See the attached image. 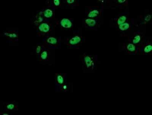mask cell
<instances>
[{
	"label": "cell",
	"mask_w": 152,
	"mask_h": 115,
	"mask_svg": "<svg viewBox=\"0 0 152 115\" xmlns=\"http://www.w3.org/2000/svg\"><path fill=\"white\" fill-rule=\"evenodd\" d=\"M133 24L132 18H129L127 22L116 27V28L122 33H126L131 31Z\"/></svg>",
	"instance_id": "obj_17"
},
{
	"label": "cell",
	"mask_w": 152,
	"mask_h": 115,
	"mask_svg": "<svg viewBox=\"0 0 152 115\" xmlns=\"http://www.w3.org/2000/svg\"><path fill=\"white\" fill-rule=\"evenodd\" d=\"M56 26L63 30H71L74 28V20L72 18H64L59 19H55Z\"/></svg>",
	"instance_id": "obj_8"
},
{
	"label": "cell",
	"mask_w": 152,
	"mask_h": 115,
	"mask_svg": "<svg viewBox=\"0 0 152 115\" xmlns=\"http://www.w3.org/2000/svg\"><path fill=\"white\" fill-rule=\"evenodd\" d=\"M151 14L147 13L143 15L140 16L138 19V21L140 24L138 26H143L146 25L149 23L151 20Z\"/></svg>",
	"instance_id": "obj_19"
},
{
	"label": "cell",
	"mask_w": 152,
	"mask_h": 115,
	"mask_svg": "<svg viewBox=\"0 0 152 115\" xmlns=\"http://www.w3.org/2000/svg\"><path fill=\"white\" fill-rule=\"evenodd\" d=\"M85 41V37L78 33H74L72 36L65 37L63 40H62V42L70 49L78 48Z\"/></svg>",
	"instance_id": "obj_3"
},
{
	"label": "cell",
	"mask_w": 152,
	"mask_h": 115,
	"mask_svg": "<svg viewBox=\"0 0 152 115\" xmlns=\"http://www.w3.org/2000/svg\"><path fill=\"white\" fill-rule=\"evenodd\" d=\"M104 8L102 4L101 6L85 7V17L92 19L102 18Z\"/></svg>",
	"instance_id": "obj_5"
},
{
	"label": "cell",
	"mask_w": 152,
	"mask_h": 115,
	"mask_svg": "<svg viewBox=\"0 0 152 115\" xmlns=\"http://www.w3.org/2000/svg\"><path fill=\"white\" fill-rule=\"evenodd\" d=\"M1 106L2 108V111L12 113L18 111V103L15 101L3 102Z\"/></svg>",
	"instance_id": "obj_15"
},
{
	"label": "cell",
	"mask_w": 152,
	"mask_h": 115,
	"mask_svg": "<svg viewBox=\"0 0 152 115\" xmlns=\"http://www.w3.org/2000/svg\"><path fill=\"white\" fill-rule=\"evenodd\" d=\"M2 36L10 43L14 44L18 42V31L15 30L5 31L2 33Z\"/></svg>",
	"instance_id": "obj_13"
},
{
	"label": "cell",
	"mask_w": 152,
	"mask_h": 115,
	"mask_svg": "<svg viewBox=\"0 0 152 115\" xmlns=\"http://www.w3.org/2000/svg\"><path fill=\"white\" fill-rule=\"evenodd\" d=\"M152 45L151 42L145 41L139 48L140 54L143 55H150L152 53Z\"/></svg>",
	"instance_id": "obj_18"
},
{
	"label": "cell",
	"mask_w": 152,
	"mask_h": 115,
	"mask_svg": "<svg viewBox=\"0 0 152 115\" xmlns=\"http://www.w3.org/2000/svg\"><path fill=\"white\" fill-rule=\"evenodd\" d=\"M107 3V5L110 7H117L120 9H124L127 7L129 5V1L127 0H114L108 1Z\"/></svg>",
	"instance_id": "obj_16"
},
{
	"label": "cell",
	"mask_w": 152,
	"mask_h": 115,
	"mask_svg": "<svg viewBox=\"0 0 152 115\" xmlns=\"http://www.w3.org/2000/svg\"><path fill=\"white\" fill-rule=\"evenodd\" d=\"M83 70L86 73L92 72L97 66V55L84 53L81 57Z\"/></svg>",
	"instance_id": "obj_2"
},
{
	"label": "cell",
	"mask_w": 152,
	"mask_h": 115,
	"mask_svg": "<svg viewBox=\"0 0 152 115\" xmlns=\"http://www.w3.org/2000/svg\"><path fill=\"white\" fill-rule=\"evenodd\" d=\"M128 40L139 48L145 41L143 34L138 31L129 34Z\"/></svg>",
	"instance_id": "obj_10"
},
{
	"label": "cell",
	"mask_w": 152,
	"mask_h": 115,
	"mask_svg": "<svg viewBox=\"0 0 152 115\" xmlns=\"http://www.w3.org/2000/svg\"><path fill=\"white\" fill-rule=\"evenodd\" d=\"M45 20L40 15L39 13L37 12V14L35 15L34 17L32 18V24H33L35 27H37L41 23L43 22V21H45Z\"/></svg>",
	"instance_id": "obj_21"
},
{
	"label": "cell",
	"mask_w": 152,
	"mask_h": 115,
	"mask_svg": "<svg viewBox=\"0 0 152 115\" xmlns=\"http://www.w3.org/2000/svg\"><path fill=\"white\" fill-rule=\"evenodd\" d=\"M54 50L44 48L37 57L42 64H52L54 61Z\"/></svg>",
	"instance_id": "obj_7"
},
{
	"label": "cell",
	"mask_w": 152,
	"mask_h": 115,
	"mask_svg": "<svg viewBox=\"0 0 152 115\" xmlns=\"http://www.w3.org/2000/svg\"><path fill=\"white\" fill-rule=\"evenodd\" d=\"M42 43L37 44L34 47V53L35 55H36L37 58V57L39 54L42 52V51L44 49Z\"/></svg>",
	"instance_id": "obj_23"
},
{
	"label": "cell",
	"mask_w": 152,
	"mask_h": 115,
	"mask_svg": "<svg viewBox=\"0 0 152 115\" xmlns=\"http://www.w3.org/2000/svg\"><path fill=\"white\" fill-rule=\"evenodd\" d=\"M66 73H56L55 75V90L58 92L68 91L70 85L66 82Z\"/></svg>",
	"instance_id": "obj_4"
},
{
	"label": "cell",
	"mask_w": 152,
	"mask_h": 115,
	"mask_svg": "<svg viewBox=\"0 0 152 115\" xmlns=\"http://www.w3.org/2000/svg\"><path fill=\"white\" fill-rule=\"evenodd\" d=\"M47 6L57 9L62 6V1L59 0H50L47 1Z\"/></svg>",
	"instance_id": "obj_22"
},
{
	"label": "cell",
	"mask_w": 152,
	"mask_h": 115,
	"mask_svg": "<svg viewBox=\"0 0 152 115\" xmlns=\"http://www.w3.org/2000/svg\"><path fill=\"white\" fill-rule=\"evenodd\" d=\"M123 49L130 55H136L139 52V47H137L128 40L123 43Z\"/></svg>",
	"instance_id": "obj_14"
},
{
	"label": "cell",
	"mask_w": 152,
	"mask_h": 115,
	"mask_svg": "<svg viewBox=\"0 0 152 115\" xmlns=\"http://www.w3.org/2000/svg\"><path fill=\"white\" fill-rule=\"evenodd\" d=\"M62 2L66 7L69 9H74L75 7L79 5V1L77 0H64Z\"/></svg>",
	"instance_id": "obj_20"
},
{
	"label": "cell",
	"mask_w": 152,
	"mask_h": 115,
	"mask_svg": "<svg viewBox=\"0 0 152 115\" xmlns=\"http://www.w3.org/2000/svg\"><path fill=\"white\" fill-rule=\"evenodd\" d=\"M55 9L49 6H46L37 12L45 20L54 19L55 16Z\"/></svg>",
	"instance_id": "obj_12"
},
{
	"label": "cell",
	"mask_w": 152,
	"mask_h": 115,
	"mask_svg": "<svg viewBox=\"0 0 152 115\" xmlns=\"http://www.w3.org/2000/svg\"><path fill=\"white\" fill-rule=\"evenodd\" d=\"M129 18V11L123 12L117 15L115 18H112L110 21V24L116 28L124 23L127 22Z\"/></svg>",
	"instance_id": "obj_11"
},
{
	"label": "cell",
	"mask_w": 152,
	"mask_h": 115,
	"mask_svg": "<svg viewBox=\"0 0 152 115\" xmlns=\"http://www.w3.org/2000/svg\"><path fill=\"white\" fill-rule=\"evenodd\" d=\"M102 18L92 19L85 18L83 19L82 23L84 27L88 29L97 30L101 25Z\"/></svg>",
	"instance_id": "obj_9"
},
{
	"label": "cell",
	"mask_w": 152,
	"mask_h": 115,
	"mask_svg": "<svg viewBox=\"0 0 152 115\" xmlns=\"http://www.w3.org/2000/svg\"><path fill=\"white\" fill-rule=\"evenodd\" d=\"M53 20H45L36 27L37 34L38 36L45 37L52 34L56 27L55 20L52 22Z\"/></svg>",
	"instance_id": "obj_1"
},
{
	"label": "cell",
	"mask_w": 152,
	"mask_h": 115,
	"mask_svg": "<svg viewBox=\"0 0 152 115\" xmlns=\"http://www.w3.org/2000/svg\"><path fill=\"white\" fill-rule=\"evenodd\" d=\"M61 42L60 37L50 36L44 38L42 44L45 48L54 50L59 48Z\"/></svg>",
	"instance_id": "obj_6"
}]
</instances>
